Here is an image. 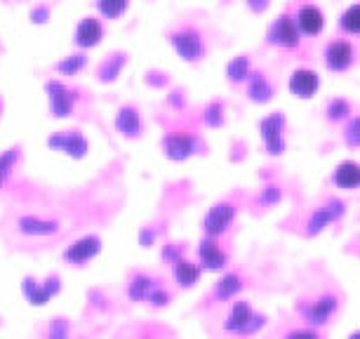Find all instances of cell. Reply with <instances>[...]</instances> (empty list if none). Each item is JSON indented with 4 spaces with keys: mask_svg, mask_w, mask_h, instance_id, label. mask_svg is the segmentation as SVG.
I'll return each mask as SVG.
<instances>
[{
    "mask_svg": "<svg viewBox=\"0 0 360 339\" xmlns=\"http://www.w3.org/2000/svg\"><path fill=\"white\" fill-rule=\"evenodd\" d=\"M130 0H97V10L106 19H118L127 10Z\"/></svg>",
    "mask_w": 360,
    "mask_h": 339,
    "instance_id": "cb8c5ba5",
    "label": "cell"
},
{
    "mask_svg": "<svg viewBox=\"0 0 360 339\" xmlns=\"http://www.w3.org/2000/svg\"><path fill=\"white\" fill-rule=\"evenodd\" d=\"M19 165H22V146H12L0 153V191L12 181Z\"/></svg>",
    "mask_w": 360,
    "mask_h": 339,
    "instance_id": "9a60e30c",
    "label": "cell"
},
{
    "mask_svg": "<svg viewBox=\"0 0 360 339\" xmlns=\"http://www.w3.org/2000/svg\"><path fill=\"white\" fill-rule=\"evenodd\" d=\"M198 276H200V269L195 267V264L186 262V260H176L174 262V278H176V283H179V286H184V288L195 286Z\"/></svg>",
    "mask_w": 360,
    "mask_h": 339,
    "instance_id": "44dd1931",
    "label": "cell"
},
{
    "mask_svg": "<svg viewBox=\"0 0 360 339\" xmlns=\"http://www.w3.org/2000/svg\"><path fill=\"white\" fill-rule=\"evenodd\" d=\"M346 141H349L351 146H360V116L353 118L349 127H346Z\"/></svg>",
    "mask_w": 360,
    "mask_h": 339,
    "instance_id": "4dcf8cb0",
    "label": "cell"
},
{
    "mask_svg": "<svg viewBox=\"0 0 360 339\" xmlns=\"http://www.w3.org/2000/svg\"><path fill=\"white\" fill-rule=\"evenodd\" d=\"M353 62V47L346 40H335L325 50V64L330 71H346Z\"/></svg>",
    "mask_w": 360,
    "mask_h": 339,
    "instance_id": "52a82bcc",
    "label": "cell"
},
{
    "mask_svg": "<svg viewBox=\"0 0 360 339\" xmlns=\"http://www.w3.org/2000/svg\"><path fill=\"white\" fill-rule=\"evenodd\" d=\"M57 290H59V278H57V276H54V278H47L43 288L36 286V281H31V278L24 283V295L29 297L31 304H45L47 300H50V295H54Z\"/></svg>",
    "mask_w": 360,
    "mask_h": 339,
    "instance_id": "e0dca14e",
    "label": "cell"
},
{
    "mask_svg": "<svg viewBox=\"0 0 360 339\" xmlns=\"http://www.w3.org/2000/svg\"><path fill=\"white\" fill-rule=\"evenodd\" d=\"M115 125H118V130L123 134H130V137H137L139 130H141V120H139V113L134 111V108H123V111L118 113V120H115Z\"/></svg>",
    "mask_w": 360,
    "mask_h": 339,
    "instance_id": "603a6c76",
    "label": "cell"
},
{
    "mask_svg": "<svg viewBox=\"0 0 360 339\" xmlns=\"http://www.w3.org/2000/svg\"><path fill=\"white\" fill-rule=\"evenodd\" d=\"M233 215H236V210L229 205V203H221V205H214L212 210H210V215L205 217V231L207 236H219L224 234L229 229V224L233 222Z\"/></svg>",
    "mask_w": 360,
    "mask_h": 339,
    "instance_id": "9c48e42d",
    "label": "cell"
},
{
    "mask_svg": "<svg viewBox=\"0 0 360 339\" xmlns=\"http://www.w3.org/2000/svg\"><path fill=\"white\" fill-rule=\"evenodd\" d=\"M299 26H297V19L290 17V15H283L278 22L271 26V43L281 45V47H295L299 45Z\"/></svg>",
    "mask_w": 360,
    "mask_h": 339,
    "instance_id": "277c9868",
    "label": "cell"
},
{
    "mask_svg": "<svg viewBox=\"0 0 360 339\" xmlns=\"http://www.w3.org/2000/svg\"><path fill=\"white\" fill-rule=\"evenodd\" d=\"M250 97L255 101H269L271 99V85L266 83V78L262 73H257L252 78V85H250Z\"/></svg>",
    "mask_w": 360,
    "mask_h": 339,
    "instance_id": "484cf974",
    "label": "cell"
},
{
    "mask_svg": "<svg viewBox=\"0 0 360 339\" xmlns=\"http://www.w3.org/2000/svg\"><path fill=\"white\" fill-rule=\"evenodd\" d=\"M99 250H101L99 238H94V236H85V238L76 241L69 250H66V252H64V260H66V262H71V264H76V267H80V264L90 262L92 257L99 252Z\"/></svg>",
    "mask_w": 360,
    "mask_h": 339,
    "instance_id": "ba28073f",
    "label": "cell"
},
{
    "mask_svg": "<svg viewBox=\"0 0 360 339\" xmlns=\"http://www.w3.org/2000/svg\"><path fill=\"white\" fill-rule=\"evenodd\" d=\"M3 236L12 248L33 250L62 236V222L40 212H15L3 222Z\"/></svg>",
    "mask_w": 360,
    "mask_h": 339,
    "instance_id": "6da1fadb",
    "label": "cell"
},
{
    "mask_svg": "<svg viewBox=\"0 0 360 339\" xmlns=\"http://www.w3.org/2000/svg\"><path fill=\"white\" fill-rule=\"evenodd\" d=\"M83 66H85V54H73V57L64 59V62L57 64V71L66 73V76H73V73H78Z\"/></svg>",
    "mask_w": 360,
    "mask_h": 339,
    "instance_id": "83f0119b",
    "label": "cell"
},
{
    "mask_svg": "<svg viewBox=\"0 0 360 339\" xmlns=\"http://www.w3.org/2000/svg\"><path fill=\"white\" fill-rule=\"evenodd\" d=\"M0 52H3V43H0Z\"/></svg>",
    "mask_w": 360,
    "mask_h": 339,
    "instance_id": "d6a6232c",
    "label": "cell"
},
{
    "mask_svg": "<svg viewBox=\"0 0 360 339\" xmlns=\"http://www.w3.org/2000/svg\"><path fill=\"white\" fill-rule=\"evenodd\" d=\"M318 85H321V80H318L316 73L309 69H297L290 76V92L295 94V97H302V99L314 97Z\"/></svg>",
    "mask_w": 360,
    "mask_h": 339,
    "instance_id": "30bf717a",
    "label": "cell"
},
{
    "mask_svg": "<svg viewBox=\"0 0 360 339\" xmlns=\"http://www.w3.org/2000/svg\"><path fill=\"white\" fill-rule=\"evenodd\" d=\"M248 76V59L245 57H238V59H233L231 62V66H229V78L233 80H243Z\"/></svg>",
    "mask_w": 360,
    "mask_h": 339,
    "instance_id": "f1b7e54d",
    "label": "cell"
},
{
    "mask_svg": "<svg viewBox=\"0 0 360 339\" xmlns=\"http://www.w3.org/2000/svg\"><path fill=\"white\" fill-rule=\"evenodd\" d=\"M238 290H240V278L238 276H226L219 281V286H217V297L219 300H229V297H233Z\"/></svg>",
    "mask_w": 360,
    "mask_h": 339,
    "instance_id": "4316f807",
    "label": "cell"
},
{
    "mask_svg": "<svg viewBox=\"0 0 360 339\" xmlns=\"http://www.w3.org/2000/svg\"><path fill=\"white\" fill-rule=\"evenodd\" d=\"M342 29L351 36H360V5H351L342 15Z\"/></svg>",
    "mask_w": 360,
    "mask_h": 339,
    "instance_id": "d4e9b609",
    "label": "cell"
},
{
    "mask_svg": "<svg viewBox=\"0 0 360 339\" xmlns=\"http://www.w3.org/2000/svg\"><path fill=\"white\" fill-rule=\"evenodd\" d=\"M104 36L101 22L97 17H85L76 29V45L78 47H94Z\"/></svg>",
    "mask_w": 360,
    "mask_h": 339,
    "instance_id": "4fadbf2b",
    "label": "cell"
},
{
    "mask_svg": "<svg viewBox=\"0 0 360 339\" xmlns=\"http://www.w3.org/2000/svg\"><path fill=\"white\" fill-rule=\"evenodd\" d=\"M200 262H202V267L205 269H221L224 264H226V255L221 252V248L217 245L214 241H205V243H200Z\"/></svg>",
    "mask_w": 360,
    "mask_h": 339,
    "instance_id": "ffe728a7",
    "label": "cell"
},
{
    "mask_svg": "<svg viewBox=\"0 0 360 339\" xmlns=\"http://www.w3.org/2000/svg\"><path fill=\"white\" fill-rule=\"evenodd\" d=\"M130 297L137 302H151L153 307H162V304H167L169 300L167 290H162L158 283H153L151 278H146V276H137L130 283Z\"/></svg>",
    "mask_w": 360,
    "mask_h": 339,
    "instance_id": "3957f363",
    "label": "cell"
},
{
    "mask_svg": "<svg viewBox=\"0 0 360 339\" xmlns=\"http://www.w3.org/2000/svg\"><path fill=\"white\" fill-rule=\"evenodd\" d=\"M169 40H172L174 50L179 52V57L186 59V62H198V59L202 57V52H205L200 33L195 29H191V26H186V29L172 33Z\"/></svg>",
    "mask_w": 360,
    "mask_h": 339,
    "instance_id": "7a4b0ae2",
    "label": "cell"
},
{
    "mask_svg": "<svg viewBox=\"0 0 360 339\" xmlns=\"http://www.w3.org/2000/svg\"><path fill=\"white\" fill-rule=\"evenodd\" d=\"M47 92H50V106L54 116L64 118L73 113V108H76V94L69 87H64L62 83H50L47 85Z\"/></svg>",
    "mask_w": 360,
    "mask_h": 339,
    "instance_id": "5b68a950",
    "label": "cell"
},
{
    "mask_svg": "<svg viewBox=\"0 0 360 339\" xmlns=\"http://www.w3.org/2000/svg\"><path fill=\"white\" fill-rule=\"evenodd\" d=\"M295 19H297L299 31L307 33V36H318L325 26L323 12H321V8H316V5H304V8L297 12Z\"/></svg>",
    "mask_w": 360,
    "mask_h": 339,
    "instance_id": "8fae6325",
    "label": "cell"
},
{
    "mask_svg": "<svg viewBox=\"0 0 360 339\" xmlns=\"http://www.w3.org/2000/svg\"><path fill=\"white\" fill-rule=\"evenodd\" d=\"M262 325V318H257L245 302H238L231 316L226 318V330L231 332H252L255 328Z\"/></svg>",
    "mask_w": 360,
    "mask_h": 339,
    "instance_id": "8992f818",
    "label": "cell"
},
{
    "mask_svg": "<svg viewBox=\"0 0 360 339\" xmlns=\"http://www.w3.org/2000/svg\"><path fill=\"white\" fill-rule=\"evenodd\" d=\"M162 146H165V153L172 160H184L193 153V137H188L184 132H174L162 139Z\"/></svg>",
    "mask_w": 360,
    "mask_h": 339,
    "instance_id": "7c38bea8",
    "label": "cell"
},
{
    "mask_svg": "<svg viewBox=\"0 0 360 339\" xmlns=\"http://www.w3.org/2000/svg\"><path fill=\"white\" fill-rule=\"evenodd\" d=\"M262 137L266 141L269 153H283V116L262 120Z\"/></svg>",
    "mask_w": 360,
    "mask_h": 339,
    "instance_id": "5bb4252c",
    "label": "cell"
},
{
    "mask_svg": "<svg viewBox=\"0 0 360 339\" xmlns=\"http://www.w3.org/2000/svg\"><path fill=\"white\" fill-rule=\"evenodd\" d=\"M335 184L339 188H358L360 186V165L358 162H342L335 170Z\"/></svg>",
    "mask_w": 360,
    "mask_h": 339,
    "instance_id": "d6986e66",
    "label": "cell"
},
{
    "mask_svg": "<svg viewBox=\"0 0 360 339\" xmlns=\"http://www.w3.org/2000/svg\"><path fill=\"white\" fill-rule=\"evenodd\" d=\"M0 116H3V97H0Z\"/></svg>",
    "mask_w": 360,
    "mask_h": 339,
    "instance_id": "1f68e13d",
    "label": "cell"
},
{
    "mask_svg": "<svg viewBox=\"0 0 360 339\" xmlns=\"http://www.w3.org/2000/svg\"><path fill=\"white\" fill-rule=\"evenodd\" d=\"M335 309H337V300H335V297H323L321 302H316L314 307L307 309V321L309 323H325Z\"/></svg>",
    "mask_w": 360,
    "mask_h": 339,
    "instance_id": "7402d4cb",
    "label": "cell"
},
{
    "mask_svg": "<svg viewBox=\"0 0 360 339\" xmlns=\"http://www.w3.org/2000/svg\"><path fill=\"white\" fill-rule=\"evenodd\" d=\"M342 210H344V205H342L339 200H332V203H328L325 207H321L314 217H311V222H309V234L321 231L325 224H330L332 219H337V217L342 215Z\"/></svg>",
    "mask_w": 360,
    "mask_h": 339,
    "instance_id": "ac0fdd59",
    "label": "cell"
},
{
    "mask_svg": "<svg viewBox=\"0 0 360 339\" xmlns=\"http://www.w3.org/2000/svg\"><path fill=\"white\" fill-rule=\"evenodd\" d=\"M50 146L59 148V151L64 153H73V155H83L87 151V141L83 139V134L80 132H62L57 134V137H50Z\"/></svg>",
    "mask_w": 360,
    "mask_h": 339,
    "instance_id": "2e32d148",
    "label": "cell"
},
{
    "mask_svg": "<svg viewBox=\"0 0 360 339\" xmlns=\"http://www.w3.org/2000/svg\"><path fill=\"white\" fill-rule=\"evenodd\" d=\"M346 113H349V104L344 99H335L332 104L328 106V118L330 120H342Z\"/></svg>",
    "mask_w": 360,
    "mask_h": 339,
    "instance_id": "f546056e",
    "label": "cell"
}]
</instances>
